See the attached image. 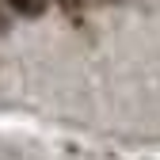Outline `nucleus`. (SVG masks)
I'll return each mask as SVG.
<instances>
[{
    "label": "nucleus",
    "instance_id": "f257e3e1",
    "mask_svg": "<svg viewBox=\"0 0 160 160\" xmlns=\"http://www.w3.org/2000/svg\"><path fill=\"white\" fill-rule=\"evenodd\" d=\"M4 4L12 12H19V15H27V19H34V15L46 12V0H4Z\"/></svg>",
    "mask_w": 160,
    "mask_h": 160
},
{
    "label": "nucleus",
    "instance_id": "f03ea898",
    "mask_svg": "<svg viewBox=\"0 0 160 160\" xmlns=\"http://www.w3.org/2000/svg\"><path fill=\"white\" fill-rule=\"evenodd\" d=\"M0 31H4V15H0Z\"/></svg>",
    "mask_w": 160,
    "mask_h": 160
}]
</instances>
